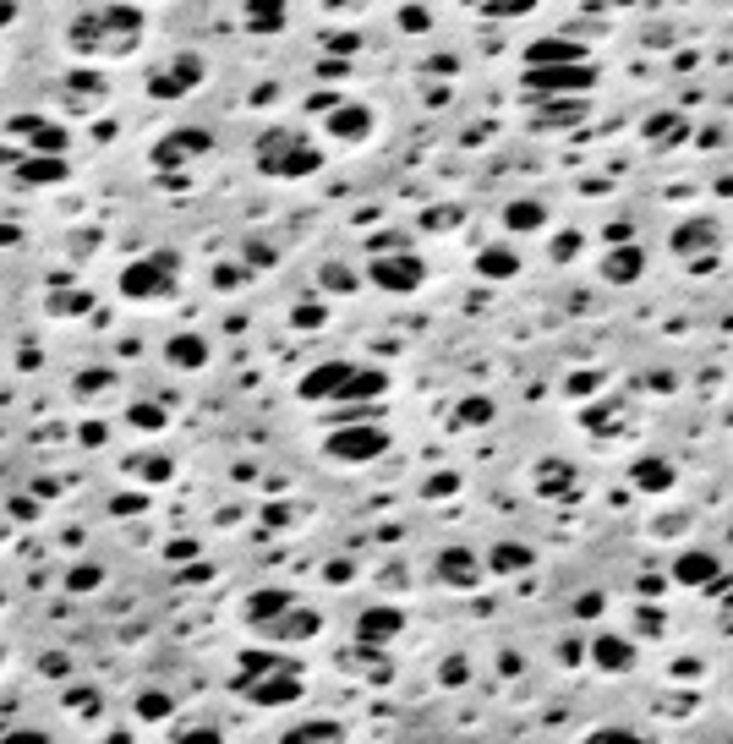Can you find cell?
Returning a JSON list of instances; mask_svg holds the SVG:
<instances>
[{
  "label": "cell",
  "instance_id": "obj_18",
  "mask_svg": "<svg viewBox=\"0 0 733 744\" xmlns=\"http://www.w3.org/2000/svg\"><path fill=\"white\" fill-rule=\"evenodd\" d=\"M329 132L340 137V143H362V137L372 132V110H362V104H334V110H329Z\"/></svg>",
  "mask_w": 733,
  "mask_h": 744
},
{
  "label": "cell",
  "instance_id": "obj_21",
  "mask_svg": "<svg viewBox=\"0 0 733 744\" xmlns=\"http://www.w3.org/2000/svg\"><path fill=\"white\" fill-rule=\"evenodd\" d=\"M641 269H646V258H641V247H613L608 258H602V279L608 285H630V279H641Z\"/></svg>",
  "mask_w": 733,
  "mask_h": 744
},
{
  "label": "cell",
  "instance_id": "obj_41",
  "mask_svg": "<svg viewBox=\"0 0 733 744\" xmlns=\"http://www.w3.org/2000/svg\"><path fill=\"white\" fill-rule=\"evenodd\" d=\"M137 476H143V482H165V476H170V460H137Z\"/></svg>",
  "mask_w": 733,
  "mask_h": 744
},
{
  "label": "cell",
  "instance_id": "obj_6",
  "mask_svg": "<svg viewBox=\"0 0 733 744\" xmlns=\"http://www.w3.org/2000/svg\"><path fill=\"white\" fill-rule=\"evenodd\" d=\"M11 137H22L39 159H66V126L44 121V115H11Z\"/></svg>",
  "mask_w": 733,
  "mask_h": 744
},
{
  "label": "cell",
  "instance_id": "obj_20",
  "mask_svg": "<svg viewBox=\"0 0 733 744\" xmlns=\"http://www.w3.org/2000/svg\"><path fill=\"white\" fill-rule=\"evenodd\" d=\"M383 389H389V372H383V367H356L340 400H345V405H367V400H378Z\"/></svg>",
  "mask_w": 733,
  "mask_h": 744
},
{
  "label": "cell",
  "instance_id": "obj_8",
  "mask_svg": "<svg viewBox=\"0 0 733 744\" xmlns=\"http://www.w3.org/2000/svg\"><path fill=\"white\" fill-rule=\"evenodd\" d=\"M351 372H356V362H323V367H312L307 378H301V400H340L345 394V383H351Z\"/></svg>",
  "mask_w": 733,
  "mask_h": 744
},
{
  "label": "cell",
  "instance_id": "obj_12",
  "mask_svg": "<svg viewBox=\"0 0 733 744\" xmlns=\"http://www.w3.org/2000/svg\"><path fill=\"white\" fill-rule=\"evenodd\" d=\"M526 61H531V72H553V66H586V50L580 44H569V39H537L526 50Z\"/></svg>",
  "mask_w": 733,
  "mask_h": 744
},
{
  "label": "cell",
  "instance_id": "obj_3",
  "mask_svg": "<svg viewBox=\"0 0 733 744\" xmlns=\"http://www.w3.org/2000/svg\"><path fill=\"white\" fill-rule=\"evenodd\" d=\"M176 285H181L176 252H148V258H137V263L121 269V296L126 301H165V296H176Z\"/></svg>",
  "mask_w": 733,
  "mask_h": 744
},
{
  "label": "cell",
  "instance_id": "obj_40",
  "mask_svg": "<svg viewBox=\"0 0 733 744\" xmlns=\"http://www.w3.org/2000/svg\"><path fill=\"white\" fill-rule=\"evenodd\" d=\"M651 137H673V143H679L684 121H679V115H657V121H651Z\"/></svg>",
  "mask_w": 733,
  "mask_h": 744
},
{
  "label": "cell",
  "instance_id": "obj_36",
  "mask_svg": "<svg viewBox=\"0 0 733 744\" xmlns=\"http://www.w3.org/2000/svg\"><path fill=\"white\" fill-rule=\"evenodd\" d=\"M132 427H143V433H159V427H165V411H159V405H132Z\"/></svg>",
  "mask_w": 733,
  "mask_h": 744
},
{
  "label": "cell",
  "instance_id": "obj_1",
  "mask_svg": "<svg viewBox=\"0 0 733 744\" xmlns=\"http://www.w3.org/2000/svg\"><path fill=\"white\" fill-rule=\"evenodd\" d=\"M137 33H143V11L137 6H88L72 17L66 44H72V55H83V61H99V55L137 50Z\"/></svg>",
  "mask_w": 733,
  "mask_h": 744
},
{
  "label": "cell",
  "instance_id": "obj_9",
  "mask_svg": "<svg viewBox=\"0 0 733 744\" xmlns=\"http://www.w3.org/2000/svg\"><path fill=\"white\" fill-rule=\"evenodd\" d=\"M597 77H591V66H553V72H531L526 88L542 93V99H553V93H575V88H591Z\"/></svg>",
  "mask_w": 733,
  "mask_h": 744
},
{
  "label": "cell",
  "instance_id": "obj_32",
  "mask_svg": "<svg viewBox=\"0 0 733 744\" xmlns=\"http://www.w3.org/2000/svg\"><path fill=\"white\" fill-rule=\"evenodd\" d=\"M569 476H575V471H569V465H537V487H542V493H569Z\"/></svg>",
  "mask_w": 733,
  "mask_h": 744
},
{
  "label": "cell",
  "instance_id": "obj_46",
  "mask_svg": "<svg viewBox=\"0 0 733 744\" xmlns=\"http://www.w3.org/2000/svg\"><path fill=\"white\" fill-rule=\"evenodd\" d=\"M6 22H17V6H0V28H6Z\"/></svg>",
  "mask_w": 733,
  "mask_h": 744
},
{
  "label": "cell",
  "instance_id": "obj_31",
  "mask_svg": "<svg viewBox=\"0 0 733 744\" xmlns=\"http://www.w3.org/2000/svg\"><path fill=\"white\" fill-rule=\"evenodd\" d=\"M701 241H717V225H712V219H701V225H684L679 236H673V252H695Z\"/></svg>",
  "mask_w": 733,
  "mask_h": 744
},
{
  "label": "cell",
  "instance_id": "obj_44",
  "mask_svg": "<svg viewBox=\"0 0 733 744\" xmlns=\"http://www.w3.org/2000/svg\"><path fill=\"white\" fill-rule=\"evenodd\" d=\"M66 706H72V712H88V706H93V690H72V695H66Z\"/></svg>",
  "mask_w": 733,
  "mask_h": 744
},
{
  "label": "cell",
  "instance_id": "obj_7",
  "mask_svg": "<svg viewBox=\"0 0 733 744\" xmlns=\"http://www.w3.org/2000/svg\"><path fill=\"white\" fill-rule=\"evenodd\" d=\"M241 695H247L252 706H290V701H301V673L296 668H279V673H269V679L241 684Z\"/></svg>",
  "mask_w": 733,
  "mask_h": 744
},
{
  "label": "cell",
  "instance_id": "obj_19",
  "mask_svg": "<svg viewBox=\"0 0 733 744\" xmlns=\"http://www.w3.org/2000/svg\"><path fill=\"white\" fill-rule=\"evenodd\" d=\"M263 635H269V641H307V635H318V613L290 608V613H279L274 624H263Z\"/></svg>",
  "mask_w": 733,
  "mask_h": 744
},
{
  "label": "cell",
  "instance_id": "obj_27",
  "mask_svg": "<svg viewBox=\"0 0 733 744\" xmlns=\"http://www.w3.org/2000/svg\"><path fill=\"white\" fill-rule=\"evenodd\" d=\"M548 225V208L531 203V197H520V203L504 208V230H515V236H526V230H542Z\"/></svg>",
  "mask_w": 733,
  "mask_h": 744
},
{
  "label": "cell",
  "instance_id": "obj_17",
  "mask_svg": "<svg viewBox=\"0 0 733 744\" xmlns=\"http://www.w3.org/2000/svg\"><path fill=\"white\" fill-rule=\"evenodd\" d=\"M400 630H405V613H400V608H367L362 619H356V635H362L367 646H378V641H394Z\"/></svg>",
  "mask_w": 733,
  "mask_h": 744
},
{
  "label": "cell",
  "instance_id": "obj_30",
  "mask_svg": "<svg viewBox=\"0 0 733 744\" xmlns=\"http://www.w3.org/2000/svg\"><path fill=\"white\" fill-rule=\"evenodd\" d=\"M170 712H176V701H170L165 690H143V695H137V717H143V723H165Z\"/></svg>",
  "mask_w": 733,
  "mask_h": 744
},
{
  "label": "cell",
  "instance_id": "obj_42",
  "mask_svg": "<svg viewBox=\"0 0 733 744\" xmlns=\"http://www.w3.org/2000/svg\"><path fill=\"white\" fill-rule=\"evenodd\" d=\"M438 679H444V684H465V679H471V668H465V657H449Z\"/></svg>",
  "mask_w": 733,
  "mask_h": 744
},
{
  "label": "cell",
  "instance_id": "obj_14",
  "mask_svg": "<svg viewBox=\"0 0 733 744\" xmlns=\"http://www.w3.org/2000/svg\"><path fill=\"white\" fill-rule=\"evenodd\" d=\"M290 608H296V597H290V591L263 586V591H252V597H247V624H252V630H263V624H274L279 613H290Z\"/></svg>",
  "mask_w": 733,
  "mask_h": 744
},
{
  "label": "cell",
  "instance_id": "obj_45",
  "mask_svg": "<svg viewBox=\"0 0 733 744\" xmlns=\"http://www.w3.org/2000/svg\"><path fill=\"white\" fill-rule=\"evenodd\" d=\"M247 258H252V269H269V247H258V241L247 247Z\"/></svg>",
  "mask_w": 733,
  "mask_h": 744
},
{
  "label": "cell",
  "instance_id": "obj_16",
  "mask_svg": "<svg viewBox=\"0 0 733 744\" xmlns=\"http://www.w3.org/2000/svg\"><path fill=\"white\" fill-rule=\"evenodd\" d=\"M197 77H203V61H197V55H176V66H170V72H154L148 83H154L159 99H176V93H186Z\"/></svg>",
  "mask_w": 733,
  "mask_h": 744
},
{
  "label": "cell",
  "instance_id": "obj_34",
  "mask_svg": "<svg viewBox=\"0 0 733 744\" xmlns=\"http://www.w3.org/2000/svg\"><path fill=\"white\" fill-rule=\"evenodd\" d=\"M66 586H72V591H93V586H104V569L99 564H72Z\"/></svg>",
  "mask_w": 733,
  "mask_h": 744
},
{
  "label": "cell",
  "instance_id": "obj_35",
  "mask_svg": "<svg viewBox=\"0 0 733 744\" xmlns=\"http://www.w3.org/2000/svg\"><path fill=\"white\" fill-rule=\"evenodd\" d=\"M176 744H225L214 723H197V728H176Z\"/></svg>",
  "mask_w": 733,
  "mask_h": 744
},
{
  "label": "cell",
  "instance_id": "obj_11",
  "mask_svg": "<svg viewBox=\"0 0 733 744\" xmlns=\"http://www.w3.org/2000/svg\"><path fill=\"white\" fill-rule=\"evenodd\" d=\"M438 580L455 586V591H471L476 580H482V564H476L471 548H444V553H438Z\"/></svg>",
  "mask_w": 733,
  "mask_h": 744
},
{
  "label": "cell",
  "instance_id": "obj_47",
  "mask_svg": "<svg viewBox=\"0 0 733 744\" xmlns=\"http://www.w3.org/2000/svg\"><path fill=\"white\" fill-rule=\"evenodd\" d=\"M0 657H6V651H0Z\"/></svg>",
  "mask_w": 733,
  "mask_h": 744
},
{
  "label": "cell",
  "instance_id": "obj_13",
  "mask_svg": "<svg viewBox=\"0 0 733 744\" xmlns=\"http://www.w3.org/2000/svg\"><path fill=\"white\" fill-rule=\"evenodd\" d=\"M208 154V132H197V126H181L176 137H165V143H159V170H176L181 159H203Z\"/></svg>",
  "mask_w": 733,
  "mask_h": 744
},
{
  "label": "cell",
  "instance_id": "obj_25",
  "mask_svg": "<svg viewBox=\"0 0 733 744\" xmlns=\"http://www.w3.org/2000/svg\"><path fill=\"white\" fill-rule=\"evenodd\" d=\"M537 564V553L526 548V542H498L493 553H487V569L493 575H515V569H531Z\"/></svg>",
  "mask_w": 733,
  "mask_h": 744
},
{
  "label": "cell",
  "instance_id": "obj_15",
  "mask_svg": "<svg viewBox=\"0 0 733 744\" xmlns=\"http://www.w3.org/2000/svg\"><path fill=\"white\" fill-rule=\"evenodd\" d=\"M591 662H597L602 673H630L635 641H624V635H597V641H591Z\"/></svg>",
  "mask_w": 733,
  "mask_h": 744
},
{
  "label": "cell",
  "instance_id": "obj_39",
  "mask_svg": "<svg viewBox=\"0 0 733 744\" xmlns=\"http://www.w3.org/2000/svg\"><path fill=\"white\" fill-rule=\"evenodd\" d=\"M586 744H646L641 734H630V728H597Z\"/></svg>",
  "mask_w": 733,
  "mask_h": 744
},
{
  "label": "cell",
  "instance_id": "obj_10",
  "mask_svg": "<svg viewBox=\"0 0 733 744\" xmlns=\"http://www.w3.org/2000/svg\"><path fill=\"white\" fill-rule=\"evenodd\" d=\"M679 586H690V591H701V586H717V575H723V564H717V553H679L673 558V569H668Z\"/></svg>",
  "mask_w": 733,
  "mask_h": 744
},
{
  "label": "cell",
  "instance_id": "obj_2",
  "mask_svg": "<svg viewBox=\"0 0 733 744\" xmlns=\"http://www.w3.org/2000/svg\"><path fill=\"white\" fill-rule=\"evenodd\" d=\"M318 165H323V154L307 143V132H290V126L263 132V143H258V170H263V176L301 181V176H312Z\"/></svg>",
  "mask_w": 733,
  "mask_h": 744
},
{
  "label": "cell",
  "instance_id": "obj_4",
  "mask_svg": "<svg viewBox=\"0 0 733 744\" xmlns=\"http://www.w3.org/2000/svg\"><path fill=\"white\" fill-rule=\"evenodd\" d=\"M383 449H389V433H383V427H372V422H362V427H340V433H329V438H323V455H329V460H340V465L378 460Z\"/></svg>",
  "mask_w": 733,
  "mask_h": 744
},
{
  "label": "cell",
  "instance_id": "obj_38",
  "mask_svg": "<svg viewBox=\"0 0 733 744\" xmlns=\"http://www.w3.org/2000/svg\"><path fill=\"white\" fill-rule=\"evenodd\" d=\"M487 416H493V400H465L460 411H455V422L471 427V422H487Z\"/></svg>",
  "mask_w": 733,
  "mask_h": 744
},
{
  "label": "cell",
  "instance_id": "obj_5",
  "mask_svg": "<svg viewBox=\"0 0 733 744\" xmlns=\"http://www.w3.org/2000/svg\"><path fill=\"white\" fill-rule=\"evenodd\" d=\"M367 279L378 290H394V296H405V290L422 285V258H411V252H389V258H372L367 263Z\"/></svg>",
  "mask_w": 733,
  "mask_h": 744
},
{
  "label": "cell",
  "instance_id": "obj_29",
  "mask_svg": "<svg viewBox=\"0 0 733 744\" xmlns=\"http://www.w3.org/2000/svg\"><path fill=\"white\" fill-rule=\"evenodd\" d=\"M340 723H301V728H290L279 744H340Z\"/></svg>",
  "mask_w": 733,
  "mask_h": 744
},
{
  "label": "cell",
  "instance_id": "obj_26",
  "mask_svg": "<svg viewBox=\"0 0 733 744\" xmlns=\"http://www.w3.org/2000/svg\"><path fill=\"white\" fill-rule=\"evenodd\" d=\"M61 176H66V159H39V154H28V159L17 165V181H22V186H55Z\"/></svg>",
  "mask_w": 733,
  "mask_h": 744
},
{
  "label": "cell",
  "instance_id": "obj_37",
  "mask_svg": "<svg viewBox=\"0 0 733 744\" xmlns=\"http://www.w3.org/2000/svg\"><path fill=\"white\" fill-rule=\"evenodd\" d=\"M247 22L252 28H285V6H252Z\"/></svg>",
  "mask_w": 733,
  "mask_h": 744
},
{
  "label": "cell",
  "instance_id": "obj_33",
  "mask_svg": "<svg viewBox=\"0 0 733 744\" xmlns=\"http://www.w3.org/2000/svg\"><path fill=\"white\" fill-rule=\"evenodd\" d=\"M323 318H329V307H323V301H296V312H290V323H296V329H318Z\"/></svg>",
  "mask_w": 733,
  "mask_h": 744
},
{
  "label": "cell",
  "instance_id": "obj_23",
  "mask_svg": "<svg viewBox=\"0 0 733 744\" xmlns=\"http://www.w3.org/2000/svg\"><path fill=\"white\" fill-rule=\"evenodd\" d=\"M279 668H296L290 657H274V651H241V673H236V690L241 684H252V679H269V673Z\"/></svg>",
  "mask_w": 733,
  "mask_h": 744
},
{
  "label": "cell",
  "instance_id": "obj_24",
  "mask_svg": "<svg viewBox=\"0 0 733 744\" xmlns=\"http://www.w3.org/2000/svg\"><path fill=\"white\" fill-rule=\"evenodd\" d=\"M476 274H482V279H515L520 274V252L515 247H482Z\"/></svg>",
  "mask_w": 733,
  "mask_h": 744
},
{
  "label": "cell",
  "instance_id": "obj_22",
  "mask_svg": "<svg viewBox=\"0 0 733 744\" xmlns=\"http://www.w3.org/2000/svg\"><path fill=\"white\" fill-rule=\"evenodd\" d=\"M630 482L641 487V493H668V487L679 482V471H673L668 460H635L630 465Z\"/></svg>",
  "mask_w": 733,
  "mask_h": 744
},
{
  "label": "cell",
  "instance_id": "obj_43",
  "mask_svg": "<svg viewBox=\"0 0 733 744\" xmlns=\"http://www.w3.org/2000/svg\"><path fill=\"white\" fill-rule=\"evenodd\" d=\"M83 307H88V296H55V312H66V318H77Z\"/></svg>",
  "mask_w": 733,
  "mask_h": 744
},
{
  "label": "cell",
  "instance_id": "obj_28",
  "mask_svg": "<svg viewBox=\"0 0 733 744\" xmlns=\"http://www.w3.org/2000/svg\"><path fill=\"white\" fill-rule=\"evenodd\" d=\"M203 362H208L203 334H176V340H170V367H203Z\"/></svg>",
  "mask_w": 733,
  "mask_h": 744
}]
</instances>
